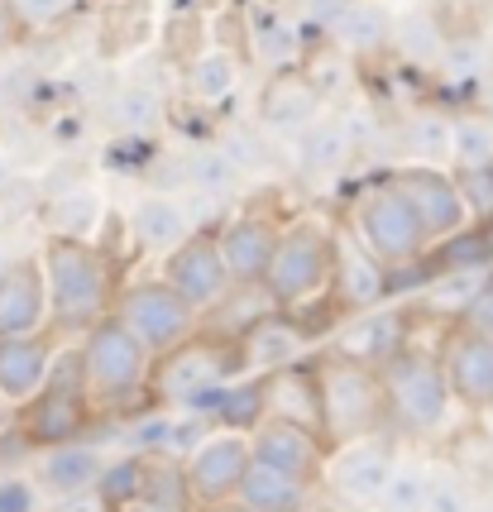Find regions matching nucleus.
<instances>
[{
  "instance_id": "1",
  "label": "nucleus",
  "mask_w": 493,
  "mask_h": 512,
  "mask_svg": "<svg viewBox=\"0 0 493 512\" xmlns=\"http://www.w3.org/2000/svg\"><path fill=\"white\" fill-rule=\"evenodd\" d=\"M39 264L48 283V331L87 335L101 316H111L120 278H115V259L96 240L48 235Z\"/></svg>"
},
{
  "instance_id": "2",
  "label": "nucleus",
  "mask_w": 493,
  "mask_h": 512,
  "mask_svg": "<svg viewBox=\"0 0 493 512\" xmlns=\"http://www.w3.org/2000/svg\"><path fill=\"white\" fill-rule=\"evenodd\" d=\"M77 359H82V383H87V398L96 407V417H120V412L149 417V369H154V355L115 321V312L101 316L82 335Z\"/></svg>"
},
{
  "instance_id": "3",
  "label": "nucleus",
  "mask_w": 493,
  "mask_h": 512,
  "mask_svg": "<svg viewBox=\"0 0 493 512\" xmlns=\"http://www.w3.org/2000/svg\"><path fill=\"white\" fill-rule=\"evenodd\" d=\"M245 379L240 364V340L216 331H192L182 345L163 350L149 369V412H178L197 407L216 388Z\"/></svg>"
},
{
  "instance_id": "4",
  "label": "nucleus",
  "mask_w": 493,
  "mask_h": 512,
  "mask_svg": "<svg viewBox=\"0 0 493 512\" xmlns=\"http://www.w3.org/2000/svg\"><path fill=\"white\" fill-rule=\"evenodd\" d=\"M312 369L316 393H321V441H326V450L388 431L383 379L374 364H359L340 350H321V355H312Z\"/></svg>"
},
{
  "instance_id": "5",
  "label": "nucleus",
  "mask_w": 493,
  "mask_h": 512,
  "mask_svg": "<svg viewBox=\"0 0 493 512\" xmlns=\"http://www.w3.org/2000/svg\"><path fill=\"white\" fill-rule=\"evenodd\" d=\"M383 379V412L388 431L403 441H431L450 422V388L441 374V359L426 345H407L379 369Z\"/></svg>"
},
{
  "instance_id": "6",
  "label": "nucleus",
  "mask_w": 493,
  "mask_h": 512,
  "mask_svg": "<svg viewBox=\"0 0 493 512\" xmlns=\"http://www.w3.org/2000/svg\"><path fill=\"white\" fill-rule=\"evenodd\" d=\"M91 422H96V407L87 398V383H82V359L77 345L53 355L48 383L15 412V431L34 450H53L68 446V441H87Z\"/></svg>"
},
{
  "instance_id": "7",
  "label": "nucleus",
  "mask_w": 493,
  "mask_h": 512,
  "mask_svg": "<svg viewBox=\"0 0 493 512\" xmlns=\"http://www.w3.org/2000/svg\"><path fill=\"white\" fill-rule=\"evenodd\" d=\"M345 225H350V235H355L383 268H412V264H422L426 249H431L422 221H417L412 206L398 197V187L388 182V173L359 187L355 201H350Z\"/></svg>"
},
{
  "instance_id": "8",
  "label": "nucleus",
  "mask_w": 493,
  "mask_h": 512,
  "mask_svg": "<svg viewBox=\"0 0 493 512\" xmlns=\"http://www.w3.org/2000/svg\"><path fill=\"white\" fill-rule=\"evenodd\" d=\"M331 268H336V235L326 225L297 221L278 235V249H273L259 288L269 292L278 312H292V307H307L331 292Z\"/></svg>"
},
{
  "instance_id": "9",
  "label": "nucleus",
  "mask_w": 493,
  "mask_h": 512,
  "mask_svg": "<svg viewBox=\"0 0 493 512\" xmlns=\"http://www.w3.org/2000/svg\"><path fill=\"white\" fill-rule=\"evenodd\" d=\"M111 312L154 359L163 355V350L182 345L192 331H202V312H197L187 297H178L163 278H144V283L120 288V297H115Z\"/></svg>"
},
{
  "instance_id": "10",
  "label": "nucleus",
  "mask_w": 493,
  "mask_h": 512,
  "mask_svg": "<svg viewBox=\"0 0 493 512\" xmlns=\"http://www.w3.org/2000/svg\"><path fill=\"white\" fill-rule=\"evenodd\" d=\"M393 460H398L393 431H379V436H364V441H350V446L331 450L321 484L336 493V503L345 512H374L383 484L393 474Z\"/></svg>"
},
{
  "instance_id": "11",
  "label": "nucleus",
  "mask_w": 493,
  "mask_h": 512,
  "mask_svg": "<svg viewBox=\"0 0 493 512\" xmlns=\"http://www.w3.org/2000/svg\"><path fill=\"white\" fill-rule=\"evenodd\" d=\"M249 460H254V455H249L245 431H221V426H211L202 441L187 450V460H182V479H187L192 512L230 503L235 489H240V479H245Z\"/></svg>"
},
{
  "instance_id": "12",
  "label": "nucleus",
  "mask_w": 493,
  "mask_h": 512,
  "mask_svg": "<svg viewBox=\"0 0 493 512\" xmlns=\"http://www.w3.org/2000/svg\"><path fill=\"white\" fill-rule=\"evenodd\" d=\"M388 182L398 187V197L412 206V216L422 221L426 240L431 245H441L450 235H460V230H470V211H465V197H460V182L450 168H422V163H403V168H393Z\"/></svg>"
},
{
  "instance_id": "13",
  "label": "nucleus",
  "mask_w": 493,
  "mask_h": 512,
  "mask_svg": "<svg viewBox=\"0 0 493 512\" xmlns=\"http://www.w3.org/2000/svg\"><path fill=\"white\" fill-rule=\"evenodd\" d=\"M168 288L187 297L197 312H211L216 302L230 297V273H225V259H221V240H216V230H192L187 240H182L173 254H163V273H158Z\"/></svg>"
},
{
  "instance_id": "14",
  "label": "nucleus",
  "mask_w": 493,
  "mask_h": 512,
  "mask_svg": "<svg viewBox=\"0 0 493 512\" xmlns=\"http://www.w3.org/2000/svg\"><path fill=\"white\" fill-rule=\"evenodd\" d=\"M336 268H331V302H336L340 316H359V312H374L388 302L393 292V268H383L369 249L359 245L350 235V225H336Z\"/></svg>"
},
{
  "instance_id": "15",
  "label": "nucleus",
  "mask_w": 493,
  "mask_h": 512,
  "mask_svg": "<svg viewBox=\"0 0 493 512\" xmlns=\"http://www.w3.org/2000/svg\"><path fill=\"white\" fill-rule=\"evenodd\" d=\"M441 374H446L450 402H460L465 412H493V340L450 326L441 340Z\"/></svg>"
},
{
  "instance_id": "16",
  "label": "nucleus",
  "mask_w": 493,
  "mask_h": 512,
  "mask_svg": "<svg viewBox=\"0 0 493 512\" xmlns=\"http://www.w3.org/2000/svg\"><path fill=\"white\" fill-rule=\"evenodd\" d=\"M235 340H240L245 379H264L273 369H288L297 359H307V350H312V331L292 312H278V307H269L264 316H254Z\"/></svg>"
},
{
  "instance_id": "17",
  "label": "nucleus",
  "mask_w": 493,
  "mask_h": 512,
  "mask_svg": "<svg viewBox=\"0 0 493 512\" xmlns=\"http://www.w3.org/2000/svg\"><path fill=\"white\" fill-rule=\"evenodd\" d=\"M321 111H326V96L316 91L307 67H278L259 87V125L269 134H288L292 139L307 125H316Z\"/></svg>"
},
{
  "instance_id": "18",
  "label": "nucleus",
  "mask_w": 493,
  "mask_h": 512,
  "mask_svg": "<svg viewBox=\"0 0 493 512\" xmlns=\"http://www.w3.org/2000/svg\"><path fill=\"white\" fill-rule=\"evenodd\" d=\"M249 455L259 460V465H273L292 474V479H307V484H321V474H326V441L307 431V426H292V422H264L249 431Z\"/></svg>"
},
{
  "instance_id": "19",
  "label": "nucleus",
  "mask_w": 493,
  "mask_h": 512,
  "mask_svg": "<svg viewBox=\"0 0 493 512\" xmlns=\"http://www.w3.org/2000/svg\"><path fill=\"white\" fill-rule=\"evenodd\" d=\"M278 235H283V225L273 221L269 211H245V216H235V221L216 235V240H221L225 273H230L235 288H259V283H264L273 249H278Z\"/></svg>"
},
{
  "instance_id": "20",
  "label": "nucleus",
  "mask_w": 493,
  "mask_h": 512,
  "mask_svg": "<svg viewBox=\"0 0 493 512\" xmlns=\"http://www.w3.org/2000/svg\"><path fill=\"white\" fill-rule=\"evenodd\" d=\"M412 326H407V312L403 307H374V312H359V316H345V326L336 331V340L326 350H340V355L359 359V364H374L383 369L388 359L412 345Z\"/></svg>"
},
{
  "instance_id": "21",
  "label": "nucleus",
  "mask_w": 493,
  "mask_h": 512,
  "mask_svg": "<svg viewBox=\"0 0 493 512\" xmlns=\"http://www.w3.org/2000/svg\"><path fill=\"white\" fill-rule=\"evenodd\" d=\"M48 331V283L39 259H15L0 268V340Z\"/></svg>"
},
{
  "instance_id": "22",
  "label": "nucleus",
  "mask_w": 493,
  "mask_h": 512,
  "mask_svg": "<svg viewBox=\"0 0 493 512\" xmlns=\"http://www.w3.org/2000/svg\"><path fill=\"white\" fill-rule=\"evenodd\" d=\"M53 355H58V340L48 331L39 335H10L0 340V398L20 412L24 402L34 398L48 383V369H53Z\"/></svg>"
},
{
  "instance_id": "23",
  "label": "nucleus",
  "mask_w": 493,
  "mask_h": 512,
  "mask_svg": "<svg viewBox=\"0 0 493 512\" xmlns=\"http://www.w3.org/2000/svg\"><path fill=\"white\" fill-rule=\"evenodd\" d=\"M259 393H264V417L307 426V431L321 436V393H316L312 355L297 359V364H288V369L264 374V379H259Z\"/></svg>"
},
{
  "instance_id": "24",
  "label": "nucleus",
  "mask_w": 493,
  "mask_h": 512,
  "mask_svg": "<svg viewBox=\"0 0 493 512\" xmlns=\"http://www.w3.org/2000/svg\"><path fill=\"white\" fill-rule=\"evenodd\" d=\"M101 450H91L87 441H68V446L39 450V465H34V484L39 493H53V498H82V493H96L101 484Z\"/></svg>"
},
{
  "instance_id": "25",
  "label": "nucleus",
  "mask_w": 493,
  "mask_h": 512,
  "mask_svg": "<svg viewBox=\"0 0 493 512\" xmlns=\"http://www.w3.org/2000/svg\"><path fill=\"white\" fill-rule=\"evenodd\" d=\"M192 216H187V201L168 197V192H144V197L130 206V235L144 254H173V249L192 235Z\"/></svg>"
},
{
  "instance_id": "26",
  "label": "nucleus",
  "mask_w": 493,
  "mask_h": 512,
  "mask_svg": "<svg viewBox=\"0 0 493 512\" xmlns=\"http://www.w3.org/2000/svg\"><path fill=\"white\" fill-rule=\"evenodd\" d=\"M316 489H321V484H307V479H292L283 469L249 460L245 479H240V489H235V503L245 512H312Z\"/></svg>"
},
{
  "instance_id": "27",
  "label": "nucleus",
  "mask_w": 493,
  "mask_h": 512,
  "mask_svg": "<svg viewBox=\"0 0 493 512\" xmlns=\"http://www.w3.org/2000/svg\"><path fill=\"white\" fill-rule=\"evenodd\" d=\"M446 39H450V29L436 20V10H426V5L398 15L393 29H388V48H393L407 67H422V72H436L441 53H446Z\"/></svg>"
},
{
  "instance_id": "28",
  "label": "nucleus",
  "mask_w": 493,
  "mask_h": 512,
  "mask_svg": "<svg viewBox=\"0 0 493 512\" xmlns=\"http://www.w3.org/2000/svg\"><path fill=\"white\" fill-rule=\"evenodd\" d=\"M388 29H393V15L379 0H355L331 20V44L350 58H374L388 48Z\"/></svg>"
},
{
  "instance_id": "29",
  "label": "nucleus",
  "mask_w": 493,
  "mask_h": 512,
  "mask_svg": "<svg viewBox=\"0 0 493 512\" xmlns=\"http://www.w3.org/2000/svg\"><path fill=\"white\" fill-rule=\"evenodd\" d=\"M350 154H355L350 134L340 130V120H326V115L316 125H307L302 134H292V158L312 178H336L340 168L350 163Z\"/></svg>"
},
{
  "instance_id": "30",
  "label": "nucleus",
  "mask_w": 493,
  "mask_h": 512,
  "mask_svg": "<svg viewBox=\"0 0 493 512\" xmlns=\"http://www.w3.org/2000/svg\"><path fill=\"white\" fill-rule=\"evenodd\" d=\"M398 149L407 163H422V168H450L455 154V120L441 111H412L398 130Z\"/></svg>"
},
{
  "instance_id": "31",
  "label": "nucleus",
  "mask_w": 493,
  "mask_h": 512,
  "mask_svg": "<svg viewBox=\"0 0 493 512\" xmlns=\"http://www.w3.org/2000/svg\"><path fill=\"white\" fill-rule=\"evenodd\" d=\"M249 44H254V58L269 67V72L297 67V53H302L297 24L283 20L278 10H254V20H249Z\"/></svg>"
},
{
  "instance_id": "32",
  "label": "nucleus",
  "mask_w": 493,
  "mask_h": 512,
  "mask_svg": "<svg viewBox=\"0 0 493 512\" xmlns=\"http://www.w3.org/2000/svg\"><path fill=\"white\" fill-rule=\"evenodd\" d=\"M187 182H192V192H197V197L225 201V197H235V192H240L245 168H240V163L216 144V149H197V154L187 158Z\"/></svg>"
},
{
  "instance_id": "33",
  "label": "nucleus",
  "mask_w": 493,
  "mask_h": 512,
  "mask_svg": "<svg viewBox=\"0 0 493 512\" xmlns=\"http://www.w3.org/2000/svg\"><path fill=\"white\" fill-rule=\"evenodd\" d=\"M426 489H431V465L426 460H393V474L383 484L374 512H426Z\"/></svg>"
},
{
  "instance_id": "34",
  "label": "nucleus",
  "mask_w": 493,
  "mask_h": 512,
  "mask_svg": "<svg viewBox=\"0 0 493 512\" xmlns=\"http://www.w3.org/2000/svg\"><path fill=\"white\" fill-rule=\"evenodd\" d=\"M489 72V39L484 34H450L446 53L436 63V77L446 87H474Z\"/></svg>"
},
{
  "instance_id": "35",
  "label": "nucleus",
  "mask_w": 493,
  "mask_h": 512,
  "mask_svg": "<svg viewBox=\"0 0 493 512\" xmlns=\"http://www.w3.org/2000/svg\"><path fill=\"white\" fill-rule=\"evenodd\" d=\"M235 82H240V58L225 53V48H206L202 58L187 67V87L202 101H225L235 91Z\"/></svg>"
},
{
  "instance_id": "36",
  "label": "nucleus",
  "mask_w": 493,
  "mask_h": 512,
  "mask_svg": "<svg viewBox=\"0 0 493 512\" xmlns=\"http://www.w3.org/2000/svg\"><path fill=\"white\" fill-rule=\"evenodd\" d=\"M465 168H493V125L479 115L455 120V154H450V173Z\"/></svg>"
},
{
  "instance_id": "37",
  "label": "nucleus",
  "mask_w": 493,
  "mask_h": 512,
  "mask_svg": "<svg viewBox=\"0 0 493 512\" xmlns=\"http://www.w3.org/2000/svg\"><path fill=\"white\" fill-rule=\"evenodd\" d=\"M426 512H474V489L460 469H431Z\"/></svg>"
},
{
  "instance_id": "38",
  "label": "nucleus",
  "mask_w": 493,
  "mask_h": 512,
  "mask_svg": "<svg viewBox=\"0 0 493 512\" xmlns=\"http://www.w3.org/2000/svg\"><path fill=\"white\" fill-rule=\"evenodd\" d=\"M158 120H163V106H158V96L154 91H144V87H130V91H120V101H115V125L120 130H154Z\"/></svg>"
},
{
  "instance_id": "39",
  "label": "nucleus",
  "mask_w": 493,
  "mask_h": 512,
  "mask_svg": "<svg viewBox=\"0 0 493 512\" xmlns=\"http://www.w3.org/2000/svg\"><path fill=\"white\" fill-rule=\"evenodd\" d=\"M455 182H460V197H465L470 221L489 225L493 221V168H465V173H455Z\"/></svg>"
},
{
  "instance_id": "40",
  "label": "nucleus",
  "mask_w": 493,
  "mask_h": 512,
  "mask_svg": "<svg viewBox=\"0 0 493 512\" xmlns=\"http://www.w3.org/2000/svg\"><path fill=\"white\" fill-rule=\"evenodd\" d=\"M77 0H10V15H15V29H53L72 15Z\"/></svg>"
},
{
  "instance_id": "41",
  "label": "nucleus",
  "mask_w": 493,
  "mask_h": 512,
  "mask_svg": "<svg viewBox=\"0 0 493 512\" xmlns=\"http://www.w3.org/2000/svg\"><path fill=\"white\" fill-rule=\"evenodd\" d=\"M450 326L474 331V335H489V340H493V273H489V283H484V288H479L470 302L460 307V316H455Z\"/></svg>"
},
{
  "instance_id": "42",
  "label": "nucleus",
  "mask_w": 493,
  "mask_h": 512,
  "mask_svg": "<svg viewBox=\"0 0 493 512\" xmlns=\"http://www.w3.org/2000/svg\"><path fill=\"white\" fill-rule=\"evenodd\" d=\"M0 512H39V484H29L20 474L0 479Z\"/></svg>"
},
{
  "instance_id": "43",
  "label": "nucleus",
  "mask_w": 493,
  "mask_h": 512,
  "mask_svg": "<svg viewBox=\"0 0 493 512\" xmlns=\"http://www.w3.org/2000/svg\"><path fill=\"white\" fill-rule=\"evenodd\" d=\"M106 512H192V508H178V503H163V498H149V493H139V498H125V503H115Z\"/></svg>"
},
{
  "instance_id": "44",
  "label": "nucleus",
  "mask_w": 493,
  "mask_h": 512,
  "mask_svg": "<svg viewBox=\"0 0 493 512\" xmlns=\"http://www.w3.org/2000/svg\"><path fill=\"white\" fill-rule=\"evenodd\" d=\"M450 15H460V20H479V15H489L493 0H441Z\"/></svg>"
},
{
  "instance_id": "45",
  "label": "nucleus",
  "mask_w": 493,
  "mask_h": 512,
  "mask_svg": "<svg viewBox=\"0 0 493 512\" xmlns=\"http://www.w3.org/2000/svg\"><path fill=\"white\" fill-rule=\"evenodd\" d=\"M58 512H106V503H101L96 493H82V498H68Z\"/></svg>"
},
{
  "instance_id": "46",
  "label": "nucleus",
  "mask_w": 493,
  "mask_h": 512,
  "mask_svg": "<svg viewBox=\"0 0 493 512\" xmlns=\"http://www.w3.org/2000/svg\"><path fill=\"white\" fill-rule=\"evenodd\" d=\"M15 34V15H10V0H0V44Z\"/></svg>"
},
{
  "instance_id": "47",
  "label": "nucleus",
  "mask_w": 493,
  "mask_h": 512,
  "mask_svg": "<svg viewBox=\"0 0 493 512\" xmlns=\"http://www.w3.org/2000/svg\"><path fill=\"white\" fill-rule=\"evenodd\" d=\"M10 431H15V407H10V402L0 398V441H5Z\"/></svg>"
},
{
  "instance_id": "48",
  "label": "nucleus",
  "mask_w": 493,
  "mask_h": 512,
  "mask_svg": "<svg viewBox=\"0 0 493 512\" xmlns=\"http://www.w3.org/2000/svg\"><path fill=\"white\" fill-rule=\"evenodd\" d=\"M197 512H245V508H240V503L230 498V503H216V508H197Z\"/></svg>"
}]
</instances>
